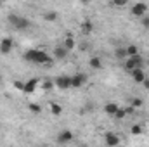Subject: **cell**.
Masks as SVG:
<instances>
[{"instance_id":"6da1fadb","label":"cell","mask_w":149,"mask_h":147,"mask_svg":"<svg viewBox=\"0 0 149 147\" xmlns=\"http://www.w3.org/2000/svg\"><path fill=\"white\" fill-rule=\"evenodd\" d=\"M24 59L35 64H50V55H47V52L40 50V49H30L24 52Z\"/></svg>"},{"instance_id":"7a4b0ae2","label":"cell","mask_w":149,"mask_h":147,"mask_svg":"<svg viewBox=\"0 0 149 147\" xmlns=\"http://www.w3.org/2000/svg\"><path fill=\"white\" fill-rule=\"evenodd\" d=\"M7 21H9V24H10L12 28H16V30H26V28H30V21H28L26 17L19 16V14H9V16H7Z\"/></svg>"},{"instance_id":"3957f363","label":"cell","mask_w":149,"mask_h":147,"mask_svg":"<svg viewBox=\"0 0 149 147\" xmlns=\"http://www.w3.org/2000/svg\"><path fill=\"white\" fill-rule=\"evenodd\" d=\"M130 12H132V16L142 19V17L146 16V12H148V3H144V2H135V3L132 5Z\"/></svg>"},{"instance_id":"277c9868","label":"cell","mask_w":149,"mask_h":147,"mask_svg":"<svg viewBox=\"0 0 149 147\" xmlns=\"http://www.w3.org/2000/svg\"><path fill=\"white\" fill-rule=\"evenodd\" d=\"M12 47H14V40H12V38L5 37V38L0 40V54H2V55L10 54V52H12Z\"/></svg>"},{"instance_id":"5b68a950","label":"cell","mask_w":149,"mask_h":147,"mask_svg":"<svg viewBox=\"0 0 149 147\" xmlns=\"http://www.w3.org/2000/svg\"><path fill=\"white\" fill-rule=\"evenodd\" d=\"M54 85L56 87H59L61 90H68V88H71V76H57L56 80H54Z\"/></svg>"},{"instance_id":"8992f818","label":"cell","mask_w":149,"mask_h":147,"mask_svg":"<svg viewBox=\"0 0 149 147\" xmlns=\"http://www.w3.org/2000/svg\"><path fill=\"white\" fill-rule=\"evenodd\" d=\"M87 74H83V73H78V74H74V76H71V87L73 88H80V87H83L85 83H87Z\"/></svg>"},{"instance_id":"52a82bcc","label":"cell","mask_w":149,"mask_h":147,"mask_svg":"<svg viewBox=\"0 0 149 147\" xmlns=\"http://www.w3.org/2000/svg\"><path fill=\"white\" fill-rule=\"evenodd\" d=\"M73 140V132L71 130H63L59 135H57V142L59 144H70Z\"/></svg>"},{"instance_id":"ba28073f","label":"cell","mask_w":149,"mask_h":147,"mask_svg":"<svg viewBox=\"0 0 149 147\" xmlns=\"http://www.w3.org/2000/svg\"><path fill=\"white\" fill-rule=\"evenodd\" d=\"M104 140H106V144L109 147H116L120 144V137L116 135V133H113V132H108V133H104Z\"/></svg>"},{"instance_id":"9c48e42d","label":"cell","mask_w":149,"mask_h":147,"mask_svg":"<svg viewBox=\"0 0 149 147\" xmlns=\"http://www.w3.org/2000/svg\"><path fill=\"white\" fill-rule=\"evenodd\" d=\"M38 87V78H31V80H28L26 83H24V94H33L35 90H37Z\"/></svg>"},{"instance_id":"30bf717a","label":"cell","mask_w":149,"mask_h":147,"mask_svg":"<svg viewBox=\"0 0 149 147\" xmlns=\"http://www.w3.org/2000/svg\"><path fill=\"white\" fill-rule=\"evenodd\" d=\"M132 78H134V81L135 83H144V80H146V73H144V69H135V71H132Z\"/></svg>"},{"instance_id":"8fae6325","label":"cell","mask_w":149,"mask_h":147,"mask_svg":"<svg viewBox=\"0 0 149 147\" xmlns=\"http://www.w3.org/2000/svg\"><path fill=\"white\" fill-rule=\"evenodd\" d=\"M68 54H70V52H68L63 45H57V47L54 49V57H56V59H64V57H68Z\"/></svg>"},{"instance_id":"7c38bea8","label":"cell","mask_w":149,"mask_h":147,"mask_svg":"<svg viewBox=\"0 0 149 147\" xmlns=\"http://www.w3.org/2000/svg\"><path fill=\"white\" fill-rule=\"evenodd\" d=\"M118 109H120V106H118L116 102H108V104L104 106V112H106V114H109V116H114Z\"/></svg>"},{"instance_id":"4fadbf2b","label":"cell","mask_w":149,"mask_h":147,"mask_svg":"<svg viewBox=\"0 0 149 147\" xmlns=\"http://www.w3.org/2000/svg\"><path fill=\"white\" fill-rule=\"evenodd\" d=\"M88 66H90L92 69H101V68H102V61H101L97 55H94V57L88 59Z\"/></svg>"},{"instance_id":"5bb4252c","label":"cell","mask_w":149,"mask_h":147,"mask_svg":"<svg viewBox=\"0 0 149 147\" xmlns=\"http://www.w3.org/2000/svg\"><path fill=\"white\" fill-rule=\"evenodd\" d=\"M63 47L70 52V50H73L74 49V38L71 37V35H68V37L64 38V42H63Z\"/></svg>"},{"instance_id":"9a60e30c","label":"cell","mask_w":149,"mask_h":147,"mask_svg":"<svg viewBox=\"0 0 149 147\" xmlns=\"http://www.w3.org/2000/svg\"><path fill=\"white\" fill-rule=\"evenodd\" d=\"M50 112L54 116H61L63 114V106L59 102H50Z\"/></svg>"},{"instance_id":"2e32d148","label":"cell","mask_w":149,"mask_h":147,"mask_svg":"<svg viewBox=\"0 0 149 147\" xmlns=\"http://www.w3.org/2000/svg\"><path fill=\"white\" fill-rule=\"evenodd\" d=\"M125 49H127V55H128V59L139 55V49H137L135 45H128V47H125Z\"/></svg>"},{"instance_id":"e0dca14e","label":"cell","mask_w":149,"mask_h":147,"mask_svg":"<svg viewBox=\"0 0 149 147\" xmlns=\"http://www.w3.org/2000/svg\"><path fill=\"white\" fill-rule=\"evenodd\" d=\"M92 30H94V24H92V21H83L81 23V31L87 35V33H92Z\"/></svg>"},{"instance_id":"ac0fdd59","label":"cell","mask_w":149,"mask_h":147,"mask_svg":"<svg viewBox=\"0 0 149 147\" xmlns=\"http://www.w3.org/2000/svg\"><path fill=\"white\" fill-rule=\"evenodd\" d=\"M43 19L52 23V21H56V19H57V12H56V10H49V12H45V14H43Z\"/></svg>"},{"instance_id":"d6986e66","label":"cell","mask_w":149,"mask_h":147,"mask_svg":"<svg viewBox=\"0 0 149 147\" xmlns=\"http://www.w3.org/2000/svg\"><path fill=\"white\" fill-rule=\"evenodd\" d=\"M114 55H116V59H125V57H128V55H127V49H123V47H118V49L114 50Z\"/></svg>"},{"instance_id":"ffe728a7","label":"cell","mask_w":149,"mask_h":147,"mask_svg":"<svg viewBox=\"0 0 149 147\" xmlns=\"http://www.w3.org/2000/svg\"><path fill=\"white\" fill-rule=\"evenodd\" d=\"M130 133H132V135H141V133H144V126H142V125H134V126L130 128Z\"/></svg>"},{"instance_id":"44dd1931","label":"cell","mask_w":149,"mask_h":147,"mask_svg":"<svg viewBox=\"0 0 149 147\" xmlns=\"http://www.w3.org/2000/svg\"><path fill=\"white\" fill-rule=\"evenodd\" d=\"M125 116H127V107H120V109L116 111V114H114L116 119H123Z\"/></svg>"},{"instance_id":"7402d4cb","label":"cell","mask_w":149,"mask_h":147,"mask_svg":"<svg viewBox=\"0 0 149 147\" xmlns=\"http://www.w3.org/2000/svg\"><path fill=\"white\" fill-rule=\"evenodd\" d=\"M52 87H54V81H52V80H45V81L42 83V88H43V90H50Z\"/></svg>"},{"instance_id":"603a6c76","label":"cell","mask_w":149,"mask_h":147,"mask_svg":"<svg viewBox=\"0 0 149 147\" xmlns=\"http://www.w3.org/2000/svg\"><path fill=\"white\" fill-rule=\"evenodd\" d=\"M30 111H31V112H35V114H38V112H42V106L31 102V104H30Z\"/></svg>"},{"instance_id":"cb8c5ba5","label":"cell","mask_w":149,"mask_h":147,"mask_svg":"<svg viewBox=\"0 0 149 147\" xmlns=\"http://www.w3.org/2000/svg\"><path fill=\"white\" fill-rule=\"evenodd\" d=\"M12 83H14V88H16V90H21V92L24 90V81H19V80H16V81H12Z\"/></svg>"},{"instance_id":"d4e9b609","label":"cell","mask_w":149,"mask_h":147,"mask_svg":"<svg viewBox=\"0 0 149 147\" xmlns=\"http://www.w3.org/2000/svg\"><path fill=\"white\" fill-rule=\"evenodd\" d=\"M141 106H142V99L134 97V99H132V107H141Z\"/></svg>"},{"instance_id":"484cf974","label":"cell","mask_w":149,"mask_h":147,"mask_svg":"<svg viewBox=\"0 0 149 147\" xmlns=\"http://www.w3.org/2000/svg\"><path fill=\"white\" fill-rule=\"evenodd\" d=\"M141 21H142V26H144L146 30H149V16H148V14H146V16H144Z\"/></svg>"},{"instance_id":"4316f807","label":"cell","mask_w":149,"mask_h":147,"mask_svg":"<svg viewBox=\"0 0 149 147\" xmlns=\"http://www.w3.org/2000/svg\"><path fill=\"white\" fill-rule=\"evenodd\" d=\"M113 5H118V7H123V5H127V2H125V0H120V2H113Z\"/></svg>"},{"instance_id":"83f0119b","label":"cell","mask_w":149,"mask_h":147,"mask_svg":"<svg viewBox=\"0 0 149 147\" xmlns=\"http://www.w3.org/2000/svg\"><path fill=\"white\" fill-rule=\"evenodd\" d=\"M142 85H144V87L149 90V78H146V80H144V83H142Z\"/></svg>"},{"instance_id":"f1b7e54d","label":"cell","mask_w":149,"mask_h":147,"mask_svg":"<svg viewBox=\"0 0 149 147\" xmlns=\"http://www.w3.org/2000/svg\"><path fill=\"white\" fill-rule=\"evenodd\" d=\"M0 83H2V76H0Z\"/></svg>"},{"instance_id":"f546056e","label":"cell","mask_w":149,"mask_h":147,"mask_svg":"<svg viewBox=\"0 0 149 147\" xmlns=\"http://www.w3.org/2000/svg\"><path fill=\"white\" fill-rule=\"evenodd\" d=\"M0 9H2V3H0Z\"/></svg>"},{"instance_id":"4dcf8cb0","label":"cell","mask_w":149,"mask_h":147,"mask_svg":"<svg viewBox=\"0 0 149 147\" xmlns=\"http://www.w3.org/2000/svg\"><path fill=\"white\" fill-rule=\"evenodd\" d=\"M83 147H87V146H83Z\"/></svg>"}]
</instances>
